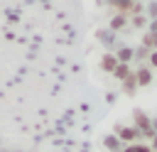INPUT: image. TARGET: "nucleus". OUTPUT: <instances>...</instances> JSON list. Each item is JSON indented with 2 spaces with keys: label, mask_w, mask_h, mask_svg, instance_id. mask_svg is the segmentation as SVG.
<instances>
[{
  "label": "nucleus",
  "mask_w": 157,
  "mask_h": 152,
  "mask_svg": "<svg viewBox=\"0 0 157 152\" xmlns=\"http://www.w3.org/2000/svg\"><path fill=\"white\" fill-rule=\"evenodd\" d=\"M132 127L140 132V137L145 140H152L155 137V130H152V118L142 110V108H135L132 110Z\"/></svg>",
  "instance_id": "f257e3e1"
},
{
  "label": "nucleus",
  "mask_w": 157,
  "mask_h": 152,
  "mask_svg": "<svg viewBox=\"0 0 157 152\" xmlns=\"http://www.w3.org/2000/svg\"><path fill=\"white\" fill-rule=\"evenodd\" d=\"M113 135H115L123 145H135V142H140V132H137L132 125H115V127H113Z\"/></svg>",
  "instance_id": "f03ea898"
},
{
  "label": "nucleus",
  "mask_w": 157,
  "mask_h": 152,
  "mask_svg": "<svg viewBox=\"0 0 157 152\" xmlns=\"http://www.w3.org/2000/svg\"><path fill=\"white\" fill-rule=\"evenodd\" d=\"M135 81H137V88H142V86H150L152 83V71H150V66H137V71H135Z\"/></svg>",
  "instance_id": "7ed1b4c3"
},
{
  "label": "nucleus",
  "mask_w": 157,
  "mask_h": 152,
  "mask_svg": "<svg viewBox=\"0 0 157 152\" xmlns=\"http://www.w3.org/2000/svg\"><path fill=\"white\" fill-rule=\"evenodd\" d=\"M115 66H118V59H115V54H113V51H105V54L101 56V71H105V74H113V71H115Z\"/></svg>",
  "instance_id": "20e7f679"
},
{
  "label": "nucleus",
  "mask_w": 157,
  "mask_h": 152,
  "mask_svg": "<svg viewBox=\"0 0 157 152\" xmlns=\"http://www.w3.org/2000/svg\"><path fill=\"white\" fill-rule=\"evenodd\" d=\"M103 147H105L108 152H123V147H125V145H123V142L110 132V135H105V137H103Z\"/></svg>",
  "instance_id": "39448f33"
},
{
  "label": "nucleus",
  "mask_w": 157,
  "mask_h": 152,
  "mask_svg": "<svg viewBox=\"0 0 157 152\" xmlns=\"http://www.w3.org/2000/svg\"><path fill=\"white\" fill-rule=\"evenodd\" d=\"M125 25H128V17H125V15H113V17H110V22H108V32H113V34H115V32H120Z\"/></svg>",
  "instance_id": "423d86ee"
},
{
  "label": "nucleus",
  "mask_w": 157,
  "mask_h": 152,
  "mask_svg": "<svg viewBox=\"0 0 157 152\" xmlns=\"http://www.w3.org/2000/svg\"><path fill=\"white\" fill-rule=\"evenodd\" d=\"M113 54H115L118 64H130V61H132L135 49H130V47H120V49H118V51H113Z\"/></svg>",
  "instance_id": "0eeeda50"
},
{
  "label": "nucleus",
  "mask_w": 157,
  "mask_h": 152,
  "mask_svg": "<svg viewBox=\"0 0 157 152\" xmlns=\"http://www.w3.org/2000/svg\"><path fill=\"white\" fill-rule=\"evenodd\" d=\"M130 74H132V66H130V64H118V66H115V71H113V76H115L120 83H123Z\"/></svg>",
  "instance_id": "6e6552de"
},
{
  "label": "nucleus",
  "mask_w": 157,
  "mask_h": 152,
  "mask_svg": "<svg viewBox=\"0 0 157 152\" xmlns=\"http://www.w3.org/2000/svg\"><path fill=\"white\" fill-rule=\"evenodd\" d=\"M135 91H137V81H135V71L123 81V93L125 96H135Z\"/></svg>",
  "instance_id": "1a4fd4ad"
},
{
  "label": "nucleus",
  "mask_w": 157,
  "mask_h": 152,
  "mask_svg": "<svg viewBox=\"0 0 157 152\" xmlns=\"http://www.w3.org/2000/svg\"><path fill=\"white\" fill-rule=\"evenodd\" d=\"M147 59H150V51H147L145 47H137L135 54H132V61H137V64L142 66V61H147Z\"/></svg>",
  "instance_id": "9d476101"
},
{
  "label": "nucleus",
  "mask_w": 157,
  "mask_h": 152,
  "mask_svg": "<svg viewBox=\"0 0 157 152\" xmlns=\"http://www.w3.org/2000/svg\"><path fill=\"white\" fill-rule=\"evenodd\" d=\"M123 152H152V150H150V145H145V142H135V145H125Z\"/></svg>",
  "instance_id": "9b49d317"
},
{
  "label": "nucleus",
  "mask_w": 157,
  "mask_h": 152,
  "mask_svg": "<svg viewBox=\"0 0 157 152\" xmlns=\"http://www.w3.org/2000/svg\"><path fill=\"white\" fill-rule=\"evenodd\" d=\"M145 17L152 22V20H157V2H147L145 5Z\"/></svg>",
  "instance_id": "f8f14e48"
},
{
  "label": "nucleus",
  "mask_w": 157,
  "mask_h": 152,
  "mask_svg": "<svg viewBox=\"0 0 157 152\" xmlns=\"http://www.w3.org/2000/svg\"><path fill=\"white\" fill-rule=\"evenodd\" d=\"M98 39H101L103 44H113L115 34H113V32H108V29H101V32H98Z\"/></svg>",
  "instance_id": "ddd939ff"
},
{
  "label": "nucleus",
  "mask_w": 157,
  "mask_h": 152,
  "mask_svg": "<svg viewBox=\"0 0 157 152\" xmlns=\"http://www.w3.org/2000/svg\"><path fill=\"white\" fill-rule=\"evenodd\" d=\"M147 25H150V20H147L145 15H135V17H132V27L140 29V27H147Z\"/></svg>",
  "instance_id": "4468645a"
},
{
  "label": "nucleus",
  "mask_w": 157,
  "mask_h": 152,
  "mask_svg": "<svg viewBox=\"0 0 157 152\" xmlns=\"http://www.w3.org/2000/svg\"><path fill=\"white\" fill-rule=\"evenodd\" d=\"M147 64H150L152 69H157V51H150V59H147Z\"/></svg>",
  "instance_id": "2eb2a0df"
},
{
  "label": "nucleus",
  "mask_w": 157,
  "mask_h": 152,
  "mask_svg": "<svg viewBox=\"0 0 157 152\" xmlns=\"http://www.w3.org/2000/svg\"><path fill=\"white\" fill-rule=\"evenodd\" d=\"M147 32H150V34H157V20H152V22L147 25Z\"/></svg>",
  "instance_id": "dca6fc26"
},
{
  "label": "nucleus",
  "mask_w": 157,
  "mask_h": 152,
  "mask_svg": "<svg viewBox=\"0 0 157 152\" xmlns=\"http://www.w3.org/2000/svg\"><path fill=\"white\" fill-rule=\"evenodd\" d=\"M150 150H152V152H157V135L150 140Z\"/></svg>",
  "instance_id": "f3484780"
},
{
  "label": "nucleus",
  "mask_w": 157,
  "mask_h": 152,
  "mask_svg": "<svg viewBox=\"0 0 157 152\" xmlns=\"http://www.w3.org/2000/svg\"><path fill=\"white\" fill-rule=\"evenodd\" d=\"M15 152H22V150H15Z\"/></svg>",
  "instance_id": "a211bd4d"
},
{
  "label": "nucleus",
  "mask_w": 157,
  "mask_h": 152,
  "mask_svg": "<svg viewBox=\"0 0 157 152\" xmlns=\"http://www.w3.org/2000/svg\"><path fill=\"white\" fill-rule=\"evenodd\" d=\"M155 37H157V34H155Z\"/></svg>",
  "instance_id": "6ab92c4d"
}]
</instances>
